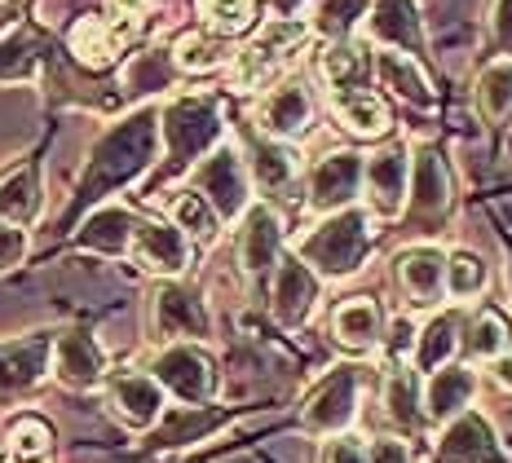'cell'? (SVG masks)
<instances>
[{
	"instance_id": "obj_1",
	"label": "cell",
	"mask_w": 512,
	"mask_h": 463,
	"mask_svg": "<svg viewBox=\"0 0 512 463\" xmlns=\"http://www.w3.org/2000/svg\"><path fill=\"white\" fill-rule=\"evenodd\" d=\"M155 146H159V115L155 111H137V115H128L124 124H115L111 133L93 146V159H89V168H84L76 203H93V199L111 195L115 186H124V181H133L137 172L155 159Z\"/></svg>"
},
{
	"instance_id": "obj_2",
	"label": "cell",
	"mask_w": 512,
	"mask_h": 463,
	"mask_svg": "<svg viewBox=\"0 0 512 463\" xmlns=\"http://www.w3.org/2000/svg\"><path fill=\"white\" fill-rule=\"evenodd\" d=\"M371 247V221L362 208H336L323 225H314V234L301 239V261L323 278H345L362 265Z\"/></svg>"
},
{
	"instance_id": "obj_3",
	"label": "cell",
	"mask_w": 512,
	"mask_h": 463,
	"mask_svg": "<svg viewBox=\"0 0 512 463\" xmlns=\"http://www.w3.org/2000/svg\"><path fill=\"white\" fill-rule=\"evenodd\" d=\"M159 137L168 146V172L190 168L204 150L217 146L221 137V102L208 98V93H190V98H177L159 115Z\"/></svg>"
},
{
	"instance_id": "obj_4",
	"label": "cell",
	"mask_w": 512,
	"mask_h": 463,
	"mask_svg": "<svg viewBox=\"0 0 512 463\" xmlns=\"http://www.w3.org/2000/svg\"><path fill=\"white\" fill-rule=\"evenodd\" d=\"M305 40H309V27L301 23V18H270V23L261 27V36H256L248 49L234 53V71H230L234 89H239V93L261 89V84L305 45Z\"/></svg>"
},
{
	"instance_id": "obj_5",
	"label": "cell",
	"mask_w": 512,
	"mask_h": 463,
	"mask_svg": "<svg viewBox=\"0 0 512 463\" xmlns=\"http://www.w3.org/2000/svg\"><path fill=\"white\" fill-rule=\"evenodd\" d=\"M151 371H155L159 389L173 393L177 402H186V406H204L208 397L217 393V366H212L204 349H195V344H186V340L168 344L151 362Z\"/></svg>"
},
{
	"instance_id": "obj_6",
	"label": "cell",
	"mask_w": 512,
	"mask_h": 463,
	"mask_svg": "<svg viewBox=\"0 0 512 463\" xmlns=\"http://www.w3.org/2000/svg\"><path fill=\"white\" fill-rule=\"evenodd\" d=\"M195 190L217 208V217H226V221L243 217V208H248V172H243V159L230 146H217L195 168Z\"/></svg>"
},
{
	"instance_id": "obj_7",
	"label": "cell",
	"mask_w": 512,
	"mask_h": 463,
	"mask_svg": "<svg viewBox=\"0 0 512 463\" xmlns=\"http://www.w3.org/2000/svg\"><path fill=\"white\" fill-rule=\"evenodd\" d=\"M358 406V366H336L305 402V428L309 433H340L354 419Z\"/></svg>"
},
{
	"instance_id": "obj_8",
	"label": "cell",
	"mask_w": 512,
	"mask_h": 463,
	"mask_svg": "<svg viewBox=\"0 0 512 463\" xmlns=\"http://www.w3.org/2000/svg\"><path fill=\"white\" fill-rule=\"evenodd\" d=\"M49 362H53V375H58L67 389H98L106 380V353L102 344L89 336V331L71 327L53 340L49 349Z\"/></svg>"
},
{
	"instance_id": "obj_9",
	"label": "cell",
	"mask_w": 512,
	"mask_h": 463,
	"mask_svg": "<svg viewBox=\"0 0 512 463\" xmlns=\"http://www.w3.org/2000/svg\"><path fill=\"white\" fill-rule=\"evenodd\" d=\"M151 322H155V336L159 340H204L212 331V318L190 287H177V283H164L155 292V309H151Z\"/></svg>"
},
{
	"instance_id": "obj_10",
	"label": "cell",
	"mask_w": 512,
	"mask_h": 463,
	"mask_svg": "<svg viewBox=\"0 0 512 463\" xmlns=\"http://www.w3.org/2000/svg\"><path fill=\"white\" fill-rule=\"evenodd\" d=\"M451 212V172L437 150H420L415 159V195H411V225L420 234H433Z\"/></svg>"
},
{
	"instance_id": "obj_11",
	"label": "cell",
	"mask_w": 512,
	"mask_h": 463,
	"mask_svg": "<svg viewBox=\"0 0 512 463\" xmlns=\"http://www.w3.org/2000/svg\"><path fill=\"white\" fill-rule=\"evenodd\" d=\"M128 252L137 256V265L151 269V274H181L190 265V243L177 225L168 221H133V239H128Z\"/></svg>"
},
{
	"instance_id": "obj_12",
	"label": "cell",
	"mask_w": 512,
	"mask_h": 463,
	"mask_svg": "<svg viewBox=\"0 0 512 463\" xmlns=\"http://www.w3.org/2000/svg\"><path fill=\"white\" fill-rule=\"evenodd\" d=\"M279 247H283V225L279 212L256 203V208H243V225H239V265L243 274L265 278L279 261Z\"/></svg>"
},
{
	"instance_id": "obj_13",
	"label": "cell",
	"mask_w": 512,
	"mask_h": 463,
	"mask_svg": "<svg viewBox=\"0 0 512 463\" xmlns=\"http://www.w3.org/2000/svg\"><path fill=\"white\" fill-rule=\"evenodd\" d=\"M393 269H398V283H402V292L411 296V305L433 309L437 300H442V292H446V256L437 252V247H429V243L402 247Z\"/></svg>"
},
{
	"instance_id": "obj_14",
	"label": "cell",
	"mask_w": 512,
	"mask_h": 463,
	"mask_svg": "<svg viewBox=\"0 0 512 463\" xmlns=\"http://www.w3.org/2000/svg\"><path fill=\"white\" fill-rule=\"evenodd\" d=\"M309 120H314V102H309V89L301 80H287L279 89H270L261 98V106H256V124H261L270 137H279V142L301 137L309 128Z\"/></svg>"
},
{
	"instance_id": "obj_15",
	"label": "cell",
	"mask_w": 512,
	"mask_h": 463,
	"mask_svg": "<svg viewBox=\"0 0 512 463\" xmlns=\"http://www.w3.org/2000/svg\"><path fill=\"white\" fill-rule=\"evenodd\" d=\"M358 186H362V159L354 150H336V155H327L323 164L314 168V177H309V203H314L318 212L349 208Z\"/></svg>"
},
{
	"instance_id": "obj_16",
	"label": "cell",
	"mask_w": 512,
	"mask_h": 463,
	"mask_svg": "<svg viewBox=\"0 0 512 463\" xmlns=\"http://www.w3.org/2000/svg\"><path fill=\"white\" fill-rule=\"evenodd\" d=\"M407 150L402 146H384L367 159V195H371V208L380 217H402V203H407Z\"/></svg>"
},
{
	"instance_id": "obj_17",
	"label": "cell",
	"mask_w": 512,
	"mask_h": 463,
	"mask_svg": "<svg viewBox=\"0 0 512 463\" xmlns=\"http://www.w3.org/2000/svg\"><path fill=\"white\" fill-rule=\"evenodd\" d=\"M446 433L442 441H437V455H442L446 463H508L504 455H499L495 446V433H490V424L482 415H455L446 419Z\"/></svg>"
},
{
	"instance_id": "obj_18",
	"label": "cell",
	"mask_w": 512,
	"mask_h": 463,
	"mask_svg": "<svg viewBox=\"0 0 512 463\" xmlns=\"http://www.w3.org/2000/svg\"><path fill=\"white\" fill-rule=\"evenodd\" d=\"M111 411L133 428H151L164 415V389H159L155 375H115L111 380Z\"/></svg>"
},
{
	"instance_id": "obj_19",
	"label": "cell",
	"mask_w": 512,
	"mask_h": 463,
	"mask_svg": "<svg viewBox=\"0 0 512 463\" xmlns=\"http://www.w3.org/2000/svg\"><path fill=\"white\" fill-rule=\"evenodd\" d=\"M314 300H318V274L305 261H296V256L283 261L279 278H274V318L283 327H301L309 309H314Z\"/></svg>"
},
{
	"instance_id": "obj_20",
	"label": "cell",
	"mask_w": 512,
	"mask_h": 463,
	"mask_svg": "<svg viewBox=\"0 0 512 463\" xmlns=\"http://www.w3.org/2000/svg\"><path fill=\"white\" fill-rule=\"evenodd\" d=\"M332 331H336V344H345L349 353H367V349H376L380 336H384L380 305H376L371 296H349L345 305L336 309Z\"/></svg>"
},
{
	"instance_id": "obj_21",
	"label": "cell",
	"mask_w": 512,
	"mask_h": 463,
	"mask_svg": "<svg viewBox=\"0 0 512 463\" xmlns=\"http://www.w3.org/2000/svg\"><path fill=\"white\" fill-rule=\"evenodd\" d=\"M376 71H380V84L393 93V98L420 106V111H429V106H433V89H429V80H424L420 62H415L411 53L384 49L380 58H376Z\"/></svg>"
},
{
	"instance_id": "obj_22",
	"label": "cell",
	"mask_w": 512,
	"mask_h": 463,
	"mask_svg": "<svg viewBox=\"0 0 512 463\" xmlns=\"http://www.w3.org/2000/svg\"><path fill=\"white\" fill-rule=\"evenodd\" d=\"M49 349H53L49 336L5 344V349H0V389H14V393L31 389V384L49 371Z\"/></svg>"
},
{
	"instance_id": "obj_23",
	"label": "cell",
	"mask_w": 512,
	"mask_h": 463,
	"mask_svg": "<svg viewBox=\"0 0 512 463\" xmlns=\"http://www.w3.org/2000/svg\"><path fill=\"white\" fill-rule=\"evenodd\" d=\"M473 389H477L473 371H464V366H437L429 389H424V415L446 424V419H455L473 402Z\"/></svg>"
},
{
	"instance_id": "obj_24",
	"label": "cell",
	"mask_w": 512,
	"mask_h": 463,
	"mask_svg": "<svg viewBox=\"0 0 512 463\" xmlns=\"http://www.w3.org/2000/svg\"><path fill=\"white\" fill-rule=\"evenodd\" d=\"M367 27L384 49H402V53L420 49V18H415L411 0H376Z\"/></svg>"
},
{
	"instance_id": "obj_25",
	"label": "cell",
	"mask_w": 512,
	"mask_h": 463,
	"mask_svg": "<svg viewBox=\"0 0 512 463\" xmlns=\"http://www.w3.org/2000/svg\"><path fill=\"white\" fill-rule=\"evenodd\" d=\"M40 212V168L36 164H18L14 172L0 177V221L27 225Z\"/></svg>"
},
{
	"instance_id": "obj_26",
	"label": "cell",
	"mask_w": 512,
	"mask_h": 463,
	"mask_svg": "<svg viewBox=\"0 0 512 463\" xmlns=\"http://www.w3.org/2000/svg\"><path fill=\"white\" fill-rule=\"evenodd\" d=\"M133 221L137 217L133 212H124V208H102V212H93V217L80 225L76 243L89 247V252H102V256H124L128 239H133Z\"/></svg>"
},
{
	"instance_id": "obj_27",
	"label": "cell",
	"mask_w": 512,
	"mask_h": 463,
	"mask_svg": "<svg viewBox=\"0 0 512 463\" xmlns=\"http://www.w3.org/2000/svg\"><path fill=\"white\" fill-rule=\"evenodd\" d=\"M336 115H340V124L358 137H384L389 133V111H384V102L367 89H340L336 93Z\"/></svg>"
},
{
	"instance_id": "obj_28",
	"label": "cell",
	"mask_w": 512,
	"mask_h": 463,
	"mask_svg": "<svg viewBox=\"0 0 512 463\" xmlns=\"http://www.w3.org/2000/svg\"><path fill=\"white\" fill-rule=\"evenodd\" d=\"M120 45H124V36L111 23H102V18H80L71 27V53H76L84 67H111Z\"/></svg>"
},
{
	"instance_id": "obj_29",
	"label": "cell",
	"mask_w": 512,
	"mask_h": 463,
	"mask_svg": "<svg viewBox=\"0 0 512 463\" xmlns=\"http://www.w3.org/2000/svg\"><path fill=\"white\" fill-rule=\"evenodd\" d=\"M323 75H327V84H332V93H340V89H367L371 53L362 45H349V40H336V45L323 53Z\"/></svg>"
},
{
	"instance_id": "obj_30",
	"label": "cell",
	"mask_w": 512,
	"mask_h": 463,
	"mask_svg": "<svg viewBox=\"0 0 512 463\" xmlns=\"http://www.w3.org/2000/svg\"><path fill=\"white\" fill-rule=\"evenodd\" d=\"M296 150L283 146L279 137H265L252 146V177L261 181V190H287L296 177Z\"/></svg>"
},
{
	"instance_id": "obj_31",
	"label": "cell",
	"mask_w": 512,
	"mask_h": 463,
	"mask_svg": "<svg viewBox=\"0 0 512 463\" xmlns=\"http://www.w3.org/2000/svg\"><path fill=\"white\" fill-rule=\"evenodd\" d=\"M173 62L181 71H217V67H226L230 62V49H226V36H204V31H190V36H181L177 40V49H173Z\"/></svg>"
},
{
	"instance_id": "obj_32",
	"label": "cell",
	"mask_w": 512,
	"mask_h": 463,
	"mask_svg": "<svg viewBox=\"0 0 512 463\" xmlns=\"http://www.w3.org/2000/svg\"><path fill=\"white\" fill-rule=\"evenodd\" d=\"M464 349L473 353V358H499V353H508L512 349V327H508V318L499 314V309H482V314L473 318V327H468V336H464Z\"/></svg>"
},
{
	"instance_id": "obj_33",
	"label": "cell",
	"mask_w": 512,
	"mask_h": 463,
	"mask_svg": "<svg viewBox=\"0 0 512 463\" xmlns=\"http://www.w3.org/2000/svg\"><path fill=\"white\" fill-rule=\"evenodd\" d=\"M195 14L212 36H243L256 18L252 0H195Z\"/></svg>"
},
{
	"instance_id": "obj_34",
	"label": "cell",
	"mask_w": 512,
	"mask_h": 463,
	"mask_svg": "<svg viewBox=\"0 0 512 463\" xmlns=\"http://www.w3.org/2000/svg\"><path fill=\"white\" fill-rule=\"evenodd\" d=\"M486 283H490V269L477 252L460 247V252L446 256V292L455 300H477L486 292Z\"/></svg>"
},
{
	"instance_id": "obj_35",
	"label": "cell",
	"mask_w": 512,
	"mask_h": 463,
	"mask_svg": "<svg viewBox=\"0 0 512 463\" xmlns=\"http://www.w3.org/2000/svg\"><path fill=\"white\" fill-rule=\"evenodd\" d=\"M477 98H482V111H486L490 124L512 120V58L482 71V80H477Z\"/></svg>"
},
{
	"instance_id": "obj_36",
	"label": "cell",
	"mask_w": 512,
	"mask_h": 463,
	"mask_svg": "<svg viewBox=\"0 0 512 463\" xmlns=\"http://www.w3.org/2000/svg\"><path fill=\"white\" fill-rule=\"evenodd\" d=\"M173 221H177L181 234H190V239H217V230H221L217 208H212L199 190H181L173 199Z\"/></svg>"
},
{
	"instance_id": "obj_37",
	"label": "cell",
	"mask_w": 512,
	"mask_h": 463,
	"mask_svg": "<svg viewBox=\"0 0 512 463\" xmlns=\"http://www.w3.org/2000/svg\"><path fill=\"white\" fill-rule=\"evenodd\" d=\"M451 349H455V318L451 314H437L429 327L415 336V366L433 375L437 366L451 358Z\"/></svg>"
},
{
	"instance_id": "obj_38",
	"label": "cell",
	"mask_w": 512,
	"mask_h": 463,
	"mask_svg": "<svg viewBox=\"0 0 512 463\" xmlns=\"http://www.w3.org/2000/svg\"><path fill=\"white\" fill-rule=\"evenodd\" d=\"M49 450H53V433L45 419L23 415L9 428V455H14V463H45Z\"/></svg>"
},
{
	"instance_id": "obj_39",
	"label": "cell",
	"mask_w": 512,
	"mask_h": 463,
	"mask_svg": "<svg viewBox=\"0 0 512 463\" xmlns=\"http://www.w3.org/2000/svg\"><path fill=\"white\" fill-rule=\"evenodd\" d=\"M367 0H323L318 5V14H314V27L323 31V36H332V40H340V36H349V31L358 27V18H367Z\"/></svg>"
},
{
	"instance_id": "obj_40",
	"label": "cell",
	"mask_w": 512,
	"mask_h": 463,
	"mask_svg": "<svg viewBox=\"0 0 512 463\" xmlns=\"http://www.w3.org/2000/svg\"><path fill=\"white\" fill-rule=\"evenodd\" d=\"M384 402H389V419H393V424H402L407 433L420 428V411H415V380H411L407 371L389 380V393H384Z\"/></svg>"
},
{
	"instance_id": "obj_41",
	"label": "cell",
	"mask_w": 512,
	"mask_h": 463,
	"mask_svg": "<svg viewBox=\"0 0 512 463\" xmlns=\"http://www.w3.org/2000/svg\"><path fill=\"white\" fill-rule=\"evenodd\" d=\"M23 256H27V234H23V225L0 221V274H5V269H14V265H23Z\"/></svg>"
},
{
	"instance_id": "obj_42",
	"label": "cell",
	"mask_w": 512,
	"mask_h": 463,
	"mask_svg": "<svg viewBox=\"0 0 512 463\" xmlns=\"http://www.w3.org/2000/svg\"><path fill=\"white\" fill-rule=\"evenodd\" d=\"M318 463H367V446L358 437H336L323 446V459Z\"/></svg>"
},
{
	"instance_id": "obj_43",
	"label": "cell",
	"mask_w": 512,
	"mask_h": 463,
	"mask_svg": "<svg viewBox=\"0 0 512 463\" xmlns=\"http://www.w3.org/2000/svg\"><path fill=\"white\" fill-rule=\"evenodd\" d=\"M490 27H495L499 53L512 58V0H495V9H490Z\"/></svg>"
},
{
	"instance_id": "obj_44",
	"label": "cell",
	"mask_w": 512,
	"mask_h": 463,
	"mask_svg": "<svg viewBox=\"0 0 512 463\" xmlns=\"http://www.w3.org/2000/svg\"><path fill=\"white\" fill-rule=\"evenodd\" d=\"M367 463H411V450L402 441H376L367 450Z\"/></svg>"
},
{
	"instance_id": "obj_45",
	"label": "cell",
	"mask_w": 512,
	"mask_h": 463,
	"mask_svg": "<svg viewBox=\"0 0 512 463\" xmlns=\"http://www.w3.org/2000/svg\"><path fill=\"white\" fill-rule=\"evenodd\" d=\"M407 349H415V327L411 322H393V340H389V353L393 358H402Z\"/></svg>"
},
{
	"instance_id": "obj_46",
	"label": "cell",
	"mask_w": 512,
	"mask_h": 463,
	"mask_svg": "<svg viewBox=\"0 0 512 463\" xmlns=\"http://www.w3.org/2000/svg\"><path fill=\"white\" fill-rule=\"evenodd\" d=\"M490 371H495V384H499V389L512 393V349L499 353V358H490Z\"/></svg>"
},
{
	"instance_id": "obj_47",
	"label": "cell",
	"mask_w": 512,
	"mask_h": 463,
	"mask_svg": "<svg viewBox=\"0 0 512 463\" xmlns=\"http://www.w3.org/2000/svg\"><path fill=\"white\" fill-rule=\"evenodd\" d=\"M106 5H111L120 18H137V14H146V9H151V0H106Z\"/></svg>"
}]
</instances>
